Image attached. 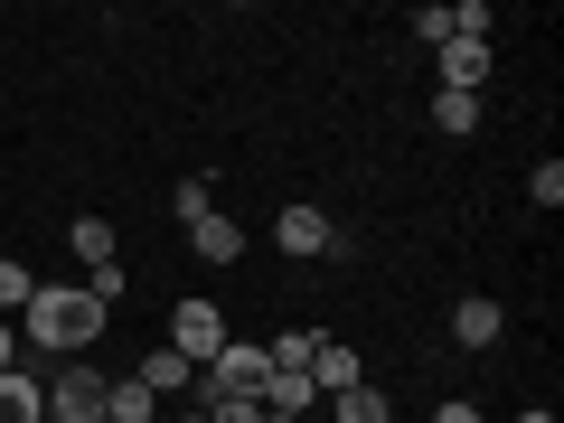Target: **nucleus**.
Here are the masks:
<instances>
[{
  "label": "nucleus",
  "mask_w": 564,
  "mask_h": 423,
  "mask_svg": "<svg viewBox=\"0 0 564 423\" xmlns=\"http://www.w3.org/2000/svg\"><path fill=\"white\" fill-rule=\"evenodd\" d=\"M20 329L47 348V358H85V348L104 339V302L85 292V282H39L29 311H20Z\"/></svg>",
  "instance_id": "nucleus-1"
},
{
  "label": "nucleus",
  "mask_w": 564,
  "mask_h": 423,
  "mask_svg": "<svg viewBox=\"0 0 564 423\" xmlns=\"http://www.w3.org/2000/svg\"><path fill=\"white\" fill-rule=\"evenodd\" d=\"M226 339H236V329H226V311H217V302H198V292H188V302H170V339H161V348H180L188 367H207Z\"/></svg>",
  "instance_id": "nucleus-2"
},
{
  "label": "nucleus",
  "mask_w": 564,
  "mask_h": 423,
  "mask_svg": "<svg viewBox=\"0 0 564 423\" xmlns=\"http://www.w3.org/2000/svg\"><path fill=\"white\" fill-rule=\"evenodd\" d=\"M39 386H47V423H104V377L85 358H57V377Z\"/></svg>",
  "instance_id": "nucleus-3"
},
{
  "label": "nucleus",
  "mask_w": 564,
  "mask_h": 423,
  "mask_svg": "<svg viewBox=\"0 0 564 423\" xmlns=\"http://www.w3.org/2000/svg\"><path fill=\"white\" fill-rule=\"evenodd\" d=\"M273 245H282V254H302V263H321L329 245H339V226H329L321 207H282V217H273Z\"/></svg>",
  "instance_id": "nucleus-4"
},
{
  "label": "nucleus",
  "mask_w": 564,
  "mask_h": 423,
  "mask_svg": "<svg viewBox=\"0 0 564 423\" xmlns=\"http://www.w3.org/2000/svg\"><path fill=\"white\" fill-rule=\"evenodd\" d=\"M348 386H367V367H358V348H348V339H321V348H311V395H348Z\"/></svg>",
  "instance_id": "nucleus-5"
},
{
  "label": "nucleus",
  "mask_w": 564,
  "mask_h": 423,
  "mask_svg": "<svg viewBox=\"0 0 564 423\" xmlns=\"http://www.w3.org/2000/svg\"><path fill=\"white\" fill-rule=\"evenodd\" d=\"M433 57H443V95H480L489 85V39H443Z\"/></svg>",
  "instance_id": "nucleus-6"
},
{
  "label": "nucleus",
  "mask_w": 564,
  "mask_h": 423,
  "mask_svg": "<svg viewBox=\"0 0 564 423\" xmlns=\"http://www.w3.org/2000/svg\"><path fill=\"white\" fill-rule=\"evenodd\" d=\"M452 339H462V348H499L508 339V311L489 302V292H470V302L452 311Z\"/></svg>",
  "instance_id": "nucleus-7"
},
{
  "label": "nucleus",
  "mask_w": 564,
  "mask_h": 423,
  "mask_svg": "<svg viewBox=\"0 0 564 423\" xmlns=\"http://www.w3.org/2000/svg\"><path fill=\"white\" fill-rule=\"evenodd\" d=\"M132 377H141V386H151V395H161V404H170V395H198V367H188V358H180V348H151V358H141V367H132Z\"/></svg>",
  "instance_id": "nucleus-8"
},
{
  "label": "nucleus",
  "mask_w": 564,
  "mask_h": 423,
  "mask_svg": "<svg viewBox=\"0 0 564 423\" xmlns=\"http://www.w3.org/2000/svg\"><path fill=\"white\" fill-rule=\"evenodd\" d=\"M104 423H161V395L141 377H104Z\"/></svg>",
  "instance_id": "nucleus-9"
},
{
  "label": "nucleus",
  "mask_w": 564,
  "mask_h": 423,
  "mask_svg": "<svg viewBox=\"0 0 564 423\" xmlns=\"http://www.w3.org/2000/svg\"><path fill=\"white\" fill-rule=\"evenodd\" d=\"M188 245H198V263H236L245 254V226L226 217V207H207V217L188 226Z\"/></svg>",
  "instance_id": "nucleus-10"
},
{
  "label": "nucleus",
  "mask_w": 564,
  "mask_h": 423,
  "mask_svg": "<svg viewBox=\"0 0 564 423\" xmlns=\"http://www.w3.org/2000/svg\"><path fill=\"white\" fill-rule=\"evenodd\" d=\"M0 423H47V386L29 377V367H10V377H0Z\"/></svg>",
  "instance_id": "nucleus-11"
},
{
  "label": "nucleus",
  "mask_w": 564,
  "mask_h": 423,
  "mask_svg": "<svg viewBox=\"0 0 564 423\" xmlns=\"http://www.w3.org/2000/svg\"><path fill=\"white\" fill-rule=\"evenodd\" d=\"M66 245L85 254V273H95V263H122V245H113V226H104V217H76V226H66Z\"/></svg>",
  "instance_id": "nucleus-12"
},
{
  "label": "nucleus",
  "mask_w": 564,
  "mask_h": 423,
  "mask_svg": "<svg viewBox=\"0 0 564 423\" xmlns=\"http://www.w3.org/2000/svg\"><path fill=\"white\" fill-rule=\"evenodd\" d=\"M329 423H395V404L377 386H348V395H329Z\"/></svg>",
  "instance_id": "nucleus-13"
},
{
  "label": "nucleus",
  "mask_w": 564,
  "mask_h": 423,
  "mask_svg": "<svg viewBox=\"0 0 564 423\" xmlns=\"http://www.w3.org/2000/svg\"><path fill=\"white\" fill-rule=\"evenodd\" d=\"M207 207H217V180H207V170H198V180H170V217H180V226H198Z\"/></svg>",
  "instance_id": "nucleus-14"
},
{
  "label": "nucleus",
  "mask_w": 564,
  "mask_h": 423,
  "mask_svg": "<svg viewBox=\"0 0 564 423\" xmlns=\"http://www.w3.org/2000/svg\"><path fill=\"white\" fill-rule=\"evenodd\" d=\"M29 292H39V273H29L20 254H0V321H20V311H29Z\"/></svg>",
  "instance_id": "nucleus-15"
},
{
  "label": "nucleus",
  "mask_w": 564,
  "mask_h": 423,
  "mask_svg": "<svg viewBox=\"0 0 564 423\" xmlns=\"http://www.w3.org/2000/svg\"><path fill=\"white\" fill-rule=\"evenodd\" d=\"M311 348H321V329H273L263 358H273V367H311Z\"/></svg>",
  "instance_id": "nucleus-16"
},
{
  "label": "nucleus",
  "mask_w": 564,
  "mask_h": 423,
  "mask_svg": "<svg viewBox=\"0 0 564 423\" xmlns=\"http://www.w3.org/2000/svg\"><path fill=\"white\" fill-rule=\"evenodd\" d=\"M433 122H443L452 141H462V132H480V95H433Z\"/></svg>",
  "instance_id": "nucleus-17"
},
{
  "label": "nucleus",
  "mask_w": 564,
  "mask_h": 423,
  "mask_svg": "<svg viewBox=\"0 0 564 423\" xmlns=\"http://www.w3.org/2000/svg\"><path fill=\"white\" fill-rule=\"evenodd\" d=\"M527 198L555 217V207H564V161H536V170H527Z\"/></svg>",
  "instance_id": "nucleus-18"
},
{
  "label": "nucleus",
  "mask_w": 564,
  "mask_h": 423,
  "mask_svg": "<svg viewBox=\"0 0 564 423\" xmlns=\"http://www.w3.org/2000/svg\"><path fill=\"white\" fill-rule=\"evenodd\" d=\"M85 292H95V302H104V311H113V302H122V292H132V273H122V263H95V273H85Z\"/></svg>",
  "instance_id": "nucleus-19"
},
{
  "label": "nucleus",
  "mask_w": 564,
  "mask_h": 423,
  "mask_svg": "<svg viewBox=\"0 0 564 423\" xmlns=\"http://www.w3.org/2000/svg\"><path fill=\"white\" fill-rule=\"evenodd\" d=\"M198 414H207V423H263V404H254V395H217V404H198Z\"/></svg>",
  "instance_id": "nucleus-20"
},
{
  "label": "nucleus",
  "mask_w": 564,
  "mask_h": 423,
  "mask_svg": "<svg viewBox=\"0 0 564 423\" xmlns=\"http://www.w3.org/2000/svg\"><path fill=\"white\" fill-rule=\"evenodd\" d=\"M404 29H414L423 47H443V39H452V10H414V20H404Z\"/></svg>",
  "instance_id": "nucleus-21"
},
{
  "label": "nucleus",
  "mask_w": 564,
  "mask_h": 423,
  "mask_svg": "<svg viewBox=\"0 0 564 423\" xmlns=\"http://www.w3.org/2000/svg\"><path fill=\"white\" fill-rule=\"evenodd\" d=\"M20 367V321H0V377Z\"/></svg>",
  "instance_id": "nucleus-22"
},
{
  "label": "nucleus",
  "mask_w": 564,
  "mask_h": 423,
  "mask_svg": "<svg viewBox=\"0 0 564 423\" xmlns=\"http://www.w3.org/2000/svg\"><path fill=\"white\" fill-rule=\"evenodd\" d=\"M433 423H480V404H462V395H452V404H433Z\"/></svg>",
  "instance_id": "nucleus-23"
},
{
  "label": "nucleus",
  "mask_w": 564,
  "mask_h": 423,
  "mask_svg": "<svg viewBox=\"0 0 564 423\" xmlns=\"http://www.w3.org/2000/svg\"><path fill=\"white\" fill-rule=\"evenodd\" d=\"M518 423H555V414H545V404H527V414H518Z\"/></svg>",
  "instance_id": "nucleus-24"
},
{
  "label": "nucleus",
  "mask_w": 564,
  "mask_h": 423,
  "mask_svg": "<svg viewBox=\"0 0 564 423\" xmlns=\"http://www.w3.org/2000/svg\"><path fill=\"white\" fill-rule=\"evenodd\" d=\"M170 423H207V414H198V404H188V414H170Z\"/></svg>",
  "instance_id": "nucleus-25"
},
{
  "label": "nucleus",
  "mask_w": 564,
  "mask_h": 423,
  "mask_svg": "<svg viewBox=\"0 0 564 423\" xmlns=\"http://www.w3.org/2000/svg\"><path fill=\"white\" fill-rule=\"evenodd\" d=\"M263 423H292V414H263Z\"/></svg>",
  "instance_id": "nucleus-26"
}]
</instances>
